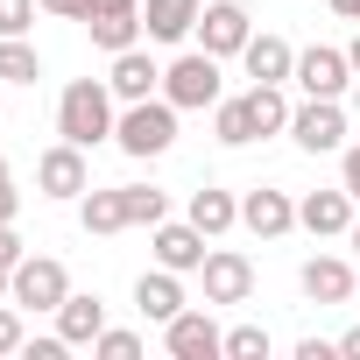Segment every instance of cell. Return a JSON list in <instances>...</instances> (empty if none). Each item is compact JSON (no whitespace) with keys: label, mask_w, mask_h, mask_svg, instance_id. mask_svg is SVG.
I'll use <instances>...</instances> for the list:
<instances>
[{"label":"cell","mask_w":360,"mask_h":360,"mask_svg":"<svg viewBox=\"0 0 360 360\" xmlns=\"http://www.w3.org/2000/svg\"><path fill=\"white\" fill-rule=\"evenodd\" d=\"M113 85L106 78H71L64 85V99H57V134L64 141H78V148H99V141H113Z\"/></svg>","instance_id":"obj_1"},{"label":"cell","mask_w":360,"mask_h":360,"mask_svg":"<svg viewBox=\"0 0 360 360\" xmlns=\"http://www.w3.org/2000/svg\"><path fill=\"white\" fill-rule=\"evenodd\" d=\"M162 99H169L176 113L219 106V57H212V50H184V57L162 71Z\"/></svg>","instance_id":"obj_2"},{"label":"cell","mask_w":360,"mask_h":360,"mask_svg":"<svg viewBox=\"0 0 360 360\" xmlns=\"http://www.w3.org/2000/svg\"><path fill=\"white\" fill-rule=\"evenodd\" d=\"M113 141H120L127 155H162V148L176 141V106H169V99H134V106L113 120Z\"/></svg>","instance_id":"obj_3"},{"label":"cell","mask_w":360,"mask_h":360,"mask_svg":"<svg viewBox=\"0 0 360 360\" xmlns=\"http://www.w3.org/2000/svg\"><path fill=\"white\" fill-rule=\"evenodd\" d=\"M64 297H71L64 262H50V255H22V262H15V290H8V304H22V311H57Z\"/></svg>","instance_id":"obj_4"},{"label":"cell","mask_w":360,"mask_h":360,"mask_svg":"<svg viewBox=\"0 0 360 360\" xmlns=\"http://www.w3.org/2000/svg\"><path fill=\"white\" fill-rule=\"evenodd\" d=\"M162 346H169V360H219L226 353V332L212 325V311H176L162 325Z\"/></svg>","instance_id":"obj_5"},{"label":"cell","mask_w":360,"mask_h":360,"mask_svg":"<svg viewBox=\"0 0 360 360\" xmlns=\"http://www.w3.org/2000/svg\"><path fill=\"white\" fill-rule=\"evenodd\" d=\"M85 29H92V43H99L106 57L134 50V43H141V0H92V8H85Z\"/></svg>","instance_id":"obj_6"},{"label":"cell","mask_w":360,"mask_h":360,"mask_svg":"<svg viewBox=\"0 0 360 360\" xmlns=\"http://www.w3.org/2000/svg\"><path fill=\"white\" fill-rule=\"evenodd\" d=\"M198 50H212V57H240L248 50V36H255V22H248V8L240 0H212V8L198 15Z\"/></svg>","instance_id":"obj_7"},{"label":"cell","mask_w":360,"mask_h":360,"mask_svg":"<svg viewBox=\"0 0 360 360\" xmlns=\"http://www.w3.org/2000/svg\"><path fill=\"white\" fill-rule=\"evenodd\" d=\"M297 85H304V99H339V92L353 85V57L332 50V43H311V50L297 57Z\"/></svg>","instance_id":"obj_8"},{"label":"cell","mask_w":360,"mask_h":360,"mask_svg":"<svg viewBox=\"0 0 360 360\" xmlns=\"http://www.w3.org/2000/svg\"><path fill=\"white\" fill-rule=\"evenodd\" d=\"M290 134H297V148L332 155V148L346 141V113H339V99H304V106H290Z\"/></svg>","instance_id":"obj_9"},{"label":"cell","mask_w":360,"mask_h":360,"mask_svg":"<svg viewBox=\"0 0 360 360\" xmlns=\"http://www.w3.org/2000/svg\"><path fill=\"white\" fill-rule=\"evenodd\" d=\"M198 276H205V304H248L255 297V262L233 248H212Z\"/></svg>","instance_id":"obj_10"},{"label":"cell","mask_w":360,"mask_h":360,"mask_svg":"<svg viewBox=\"0 0 360 360\" xmlns=\"http://www.w3.org/2000/svg\"><path fill=\"white\" fill-rule=\"evenodd\" d=\"M36 184H43V198H85V191H92V176H85V148H78V141H57V148H43V162H36Z\"/></svg>","instance_id":"obj_11"},{"label":"cell","mask_w":360,"mask_h":360,"mask_svg":"<svg viewBox=\"0 0 360 360\" xmlns=\"http://www.w3.org/2000/svg\"><path fill=\"white\" fill-rule=\"evenodd\" d=\"M148 233H155V262H162V269H176V276L205 269V255H212V248H205V233H198L191 219H184V226L162 219V226H148Z\"/></svg>","instance_id":"obj_12"},{"label":"cell","mask_w":360,"mask_h":360,"mask_svg":"<svg viewBox=\"0 0 360 360\" xmlns=\"http://www.w3.org/2000/svg\"><path fill=\"white\" fill-rule=\"evenodd\" d=\"M205 15V0H141V36L148 43H184Z\"/></svg>","instance_id":"obj_13"},{"label":"cell","mask_w":360,"mask_h":360,"mask_svg":"<svg viewBox=\"0 0 360 360\" xmlns=\"http://www.w3.org/2000/svg\"><path fill=\"white\" fill-rule=\"evenodd\" d=\"M240 64H248V78L255 85H283V78H297V50L283 43V36H248V50H240Z\"/></svg>","instance_id":"obj_14"},{"label":"cell","mask_w":360,"mask_h":360,"mask_svg":"<svg viewBox=\"0 0 360 360\" xmlns=\"http://www.w3.org/2000/svg\"><path fill=\"white\" fill-rule=\"evenodd\" d=\"M106 85H113V99H120V106H134V99H155L162 71H155V57H148V50H120V57H113V71H106Z\"/></svg>","instance_id":"obj_15"},{"label":"cell","mask_w":360,"mask_h":360,"mask_svg":"<svg viewBox=\"0 0 360 360\" xmlns=\"http://www.w3.org/2000/svg\"><path fill=\"white\" fill-rule=\"evenodd\" d=\"M240 226H248V233H262V240H283V233L297 226L290 191H248V198H240Z\"/></svg>","instance_id":"obj_16"},{"label":"cell","mask_w":360,"mask_h":360,"mask_svg":"<svg viewBox=\"0 0 360 360\" xmlns=\"http://www.w3.org/2000/svg\"><path fill=\"white\" fill-rule=\"evenodd\" d=\"M353 290H360V276H353L339 255H311V262H304V297H311V304H346Z\"/></svg>","instance_id":"obj_17"},{"label":"cell","mask_w":360,"mask_h":360,"mask_svg":"<svg viewBox=\"0 0 360 360\" xmlns=\"http://www.w3.org/2000/svg\"><path fill=\"white\" fill-rule=\"evenodd\" d=\"M297 226H311L318 240H325V233H346V226H353V191H346V184H339V191H311V198L297 205Z\"/></svg>","instance_id":"obj_18"},{"label":"cell","mask_w":360,"mask_h":360,"mask_svg":"<svg viewBox=\"0 0 360 360\" xmlns=\"http://www.w3.org/2000/svg\"><path fill=\"white\" fill-rule=\"evenodd\" d=\"M134 311H141V318H155V325H169L176 311H184V283H176V269L141 276V283H134Z\"/></svg>","instance_id":"obj_19"},{"label":"cell","mask_w":360,"mask_h":360,"mask_svg":"<svg viewBox=\"0 0 360 360\" xmlns=\"http://www.w3.org/2000/svg\"><path fill=\"white\" fill-rule=\"evenodd\" d=\"M78 226H85V233H120V226H134L127 184H120V191H85V198H78Z\"/></svg>","instance_id":"obj_20"},{"label":"cell","mask_w":360,"mask_h":360,"mask_svg":"<svg viewBox=\"0 0 360 360\" xmlns=\"http://www.w3.org/2000/svg\"><path fill=\"white\" fill-rule=\"evenodd\" d=\"M57 332H64V346H92V339L106 332V304H99V297H78V290H71V297L57 304Z\"/></svg>","instance_id":"obj_21"},{"label":"cell","mask_w":360,"mask_h":360,"mask_svg":"<svg viewBox=\"0 0 360 360\" xmlns=\"http://www.w3.org/2000/svg\"><path fill=\"white\" fill-rule=\"evenodd\" d=\"M233 219H240V198H233V191H212V184H205V191H191V226H198L205 240H212V233H226Z\"/></svg>","instance_id":"obj_22"},{"label":"cell","mask_w":360,"mask_h":360,"mask_svg":"<svg viewBox=\"0 0 360 360\" xmlns=\"http://www.w3.org/2000/svg\"><path fill=\"white\" fill-rule=\"evenodd\" d=\"M212 134H219L226 148H248V141H262V134H255V113H248V92L212 106Z\"/></svg>","instance_id":"obj_23"},{"label":"cell","mask_w":360,"mask_h":360,"mask_svg":"<svg viewBox=\"0 0 360 360\" xmlns=\"http://www.w3.org/2000/svg\"><path fill=\"white\" fill-rule=\"evenodd\" d=\"M248 113H255V134H283V127H290L283 85H248Z\"/></svg>","instance_id":"obj_24"},{"label":"cell","mask_w":360,"mask_h":360,"mask_svg":"<svg viewBox=\"0 0 360 360\" xmlns=\"http://www.w3.org/2000/svg\"><path fill=\"white\" fill-rule=\"evenodd\" d=\"M36 78H43V57L22 36H0V85H36Z\"/></svg>","instance_id":"obj_25"},{"label":"cell","mask_w":360,"mask_h":360,"mask_svg":"<svg viewBox=\"0 0 360 360\" xmlns=\"http://www.w3.org/2000/svg\"><path fill=\"white\" fill-rule=\"evenodd\" d=\"M226 360H269V325H233L226 332Z\"/></svg>","instance_id":"obj_26"},{"label":"cell","mask_w":360,"mask_h":360,"mask_svg":"<svg viewBox=\"0 0 360 360\" xmlns=\"http://www.w3.org/2000/svg\"><path fill=\"white\" fill-rule=\"evenodd\" d=\"M92 353H99V360H141V339H134V332H113V325H106V332L92 339Z\"/></svg>","instance_id":"obj_27"},{"label":"cell","mask_w":360,"mask_h":360,"mask_svg":"<svg viewBox=\"0 0 360 360\" xmlns=\"http://www.w3.org/2000/svg\"><path fill=\"white\" fill-rule=\"evenodd\" d=\"M36 8H43V0H0V36H29Z\"/></svg>","instance_id":"obj_28"},{"label":"cell","mask_w":360,"mask_h":360,"mask_svg":"<svg viewBox=\"0 0 360 360\" xmlns=\"http://www.w3.org/2000/svg\"><path fill=\"white\" fill-rule=\"evenodd\" d=\"M22 304H0V353H22Z\"/></svg>","instance_id":"obj_29"},{"label":"cell","mask_w":360,"mask_h":360,"mask_svg":"<svg viewBox=\"0 0 360 360\" xmlns=\"http://www.w3.org/2000/svg\"><path fill=\"white\" fill-rule=\"evenodd\" d=\"M85 8L92 0H43V15H57V22H85Z\"/></svg>","instance_id":"obj_30"},{"label":"cell","mask_w":360,"mask_h":360,"mask_svg":"<svg viewBox=\"0 0 360 360\" xmlns=\"http://www.w3.org/2000/svg\"><path fill=\"white\" fill-rule=\"evenodd\" d=\"M339 184L353 191V205H360V148H346V162H339Z\"/></svg>","instance_id":"obj_31"},{"label":"cell","mask_w":360,"mask_h":360,"mask_svg":"<svg viewBox=\"0 0 360 360\" xmlns=\"http://www.w3.org/2000/svg\"><path fill=\"white\" fill-rule=\"evenodd\" d=\"M15 262H22V233H15V226H0V269H15Z\"/></svg>","instance_id":"obj_32"},{"label":"cell","mask_w":360,"mask_h":360,"mask_svg":"<svg viewBox=\"0 0 360 360\" xmlns=\"http://www.w3.org/2000/svg\"><path fill=\"white\" fill-rule=\"evenodd\" d=\"M22 353H29V360H57V353H64V332H57V339H29Z\"/></svg>","instance_id":"obj_33"},{"label":"cell","mask_w":360,"mask_h":360,"mask_svg":"<svg viewBox=\"0 0 360 360\" xmlns=\"http://www.w3.org/2000/svg\"><path fill=\"white\" fill-rule=\"evenodd\" d=\"M332 353H339L332 339H304V346H297V360H332Z\"/></svg>","instance_id":"obj_34"},{"label":"cell","mask_w":360,"mask_h":360,"mask_svg":"<svg viewBox=\"0 0 360 360\" xmlns=\"http://www.w3.org/2000/svg\"><path fill=\"white\" fill-rule=\"evenodd\" d=\"M15 212H22V198H15V184H0V226H15Z\"/></svg>","instance_id":"obj_35"},{"label":"cell","mask_w":360,"mask_h":360,"mask_svg":"<svg viewBox=\"0 0 360 360\" xmlns=\"http://www.w3.org/2000/svg\"><path fill=\"white\" fill-rule=\"evenodd\" d=\"M339 353H346V360H360V325H353V332L339 339Z\"/></svg>","instance_id":"obj_36"},{"label":"cell","mask_w":360,"mask_h":360,"mask_svg":"<svg viewBox=\"0 0 360 360\" xmlns=\"http://www.w3.org/2000/svg\"><path fill=\"white\" fill-rule=\"evenodd\" d=\"M332 8H339V15H346V22H360V0H332Z\"/></svg>","instance_id":"obj_37"},{"label":"cell","mask_w":360,"mask_h":360,"mask_svg":"<svg viewBox=\"0 0 360 360\" xmlns=\"http://www.w3.org/2000/svg\"><path fill=\"white\" fill-rule=\"evenodd\" d=\"M8 290H15V269H0V304H8Z\"/></svg>","instance_id":"obj_38"},{"label":"cell","mask_w":360,"mask_h":360,"mask_svg":"<svg viewBox=\"0 0 360 360\" xmlns=\"http://www.w3.org/2000/svg\"><path fill=\"white\" fill-rule=\"evenodd\" d=\"M346 57H353V71H360V36H353V43H346Z\"/></svg>","instance_id":"obj_39"},{"label":"cell","mask_w":360,"mask_h":360,"mask_svg":"<svg viewBox=\"0 0 360 360\" xmlns=\"http://www.w3.org/2000/svg\"><path fill=\"white\" fill-rule=\"evenodd\" d=\"M346 240H353V248H360V219H353V226H346Z\"/></svg>","instance_id":"obj_40"},{"label":"cell","mask_w":360,"mask_h":360,"mask_svg":"<svg viewBox=\"0 0 360 360\" xmlns=\"http://www.w3.org/2000/svg\"><path fill=\"white\" fill-rule=\"evenodd\" d=\"M0 184H8V155H0Z\"/></svg>","instance_id":"obj_41"},{"label":"cell","mask_w":360,"mask_h":360,"mask_svg":"<svg viewBox=\"0 0 360 360\" xmlns=\"http://www.w3.org/2000/svg\"><path fill=\"white\" fill-rule=\"evenodd\" d=\"M353 113H360V85H353Z\"/></svg>","instance_id":"obj_42"},{"label":"cell","mask_w":360,"mask_h":360,"mask_svg":"<svg viewBox=\"0 0 360 360\" xmlns=\"http://www.w3.org/2000/svg\"><path fill=\"white\" fill-rule=\"evenodd\" d=\"M0 92H8V85H0Z\"/></svg>","instance_id":"obj_43"}]
</instances>
